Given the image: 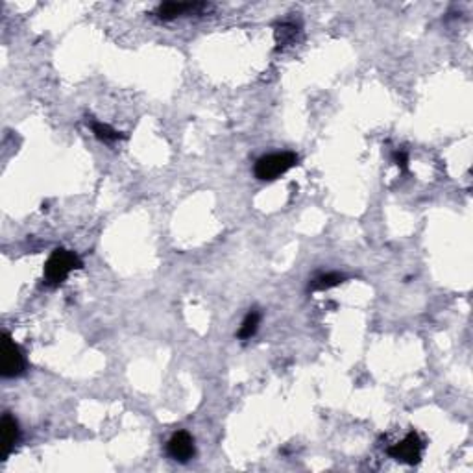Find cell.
<instances>
[{
	"label": "cell",
	"instance_id": "cell-1",
	"mask_svg": "<svg viewBox=\"0 0 473 473\" xmlns=\"http://www.w3.org/2000/svg\"><path fill=\"white\" fill-rule=\"evenodd\" d=\"M76 269H82V261L78 255L74 252H68L65 248H58V250H54L45 264V283L48 287H59L68 278V273Z\"/></svg>",
	"mask_w": 473,
	"mask_h": 473
},
{
	"label": "cell",
	"instance_id": "cell-10",
	"mask_svg": "<svg viewBox=\"0 0 473 473\" xmlns=\"http://www.w3.org/2000/svg\"><path fill=\"white\" fill-rule=\"evenodd\" d=\"M342 279H344V278H342L340 273H327V276H320V278L313 281V285H310V290L331 289V287H337V285H340Z\"/></svg>",
	"mask_w": 473,
	"mask_h": 473
},
{
	"label": "cell",
	"instance_id": "cell-2",
	"mask_svg": "<svg viewBox=\"0 0 473 473\" xmlns=\"http://www.w3.org/2000/svg\"><path fill=\"white\" fill-rule=\"evenodd\" d=\"M296 163H298V156L292 152L270 153V156H263L255 161L253 172H255V178L261 181H272L292 169Z\"/></svg>",
	"mask_w": 473,
	"mask_h": 473
},
{
	"label": "cell",
	"instance_id": "cell-11",
	"mask_svg": "<svg viewBox=\"0 0 473 473\" xmlns=\"http://www.w3.org/2000/svg\"><path fill=\"white\" fill-rule=\"evenodd\" d=\"M396 163H398V167H401L403 170H407V153L401 150V152H396L394 156Z\"/></svg>",
	"mask_w": 473,
	"mask_h": 473
},
{
	"label": "cell",
	"instance_id": "cell-6",
	"mask_svg": "<svg viewBox=\"0 0 473 473\" xmlns=\"http://www.w3.org/2000/svg\"><path fill=\"white\" fill-rule=\"evenodd\" d=\"M0 440H2V460H6V457L13 451L17 440H19V423H17L15 418H11L10 414L2 416V421H0Z\"/></svg>",
	"mask_w": 473,
	"mask_h": 473
},
{
	"label": "cell",
	"instance_id": "cell-5",
	"mask_svg": "<svg viewBox=\"0 0 473 473\" xmlns=\"http://www.w3.org/2000/svg\"><path fill=\"white\" fill-rule=\"evenodd\" d=\"M167 453H169L170 457L174 460H178V463H187L190 458L195 457L196 447H195V440L190 437L189 433L185 431H178L174 433L172 438L167 444Z\"/></svg>",
	"mask_w": 473,
	"mask_h": 473
},
{
	"label": "cell",
	"instance_id": "cell-3",
	"mask_svg": "<svg viewBox=\"0 0 473 473\" xmlns=\"http://www.w3.org/2000/svg\"><path fill=\"white\" fill-rule=\"evenodd\" d=\"M0 370H2V377H17L24 372V355L8 333L2 335V344H0Z\"/></svg>",
	"mask_w": 473,
	"mask_h": 473
},
{
	"label": "cell",
	"instance_id": "cell-8",
	"mask_svg": "<svg viewBox=\"0 0 473 473\" xmlns=\"http://www.w3.org/2000/svg\"><path fill=\"white\" fill-rule=\"evenodd\" d=\"M259 320H261V315H259L257 309H252L246 315L244 322H242L241 329H239V338L242 340H248V338H252L255 333H257L259 327Z\"/></svg>",
	"mask_w": 473,
	"mask_h": 473
},
{
	"label": "cell",
	"instance_id": "cell-7",
	"mask_svg": "<svg viewBox=\"0 0 473 473\" xmlns=\"http://www.w3.org/2000/svg\"><path fill=\"white\" fill-rule=\"evenodd\" d=\"M202 8H205V6L198 4V2H167V4L159 6L158 15L163 21H172L176 17L189 15V13H195Z\"/></svg>",
	"mask_w": 473,
	"mask_h": 473
},
{
	"label": "cell",
	"instance_id": "cell-4",
	"mask_svg": "<svg viewBox=\"0 0 473 473\" xmlns=\"http://www.w3.org/2000/svg\"><path fill=\"white\" fill-rule=\"evenodd\" d=\"M389 455L396 460L407 464H418L421 457V442L416 433H409L405 440H401L400 444H396L394 447H390Z\"/></svg>",
	"mask_w": 473,
	"mask_h": 473
},
{
	"label": "cell",
	"instance_id": "cell-9",
	"mask_svg": "<svg viewBox=\"0 0 473 473\" xmlns=\"http://www.w3.org/2000/svg\"><path fill=\"white\" fill-rule=\"evenodd\" d=\"M93 132H95V135L104 142H115L121 141V139H126L122 133H119L117 130L110 128L107 124H100V122H93Z\"/></svg>",
	"mask_w": 473,
	"mask_h": 473
}]
</instances>
